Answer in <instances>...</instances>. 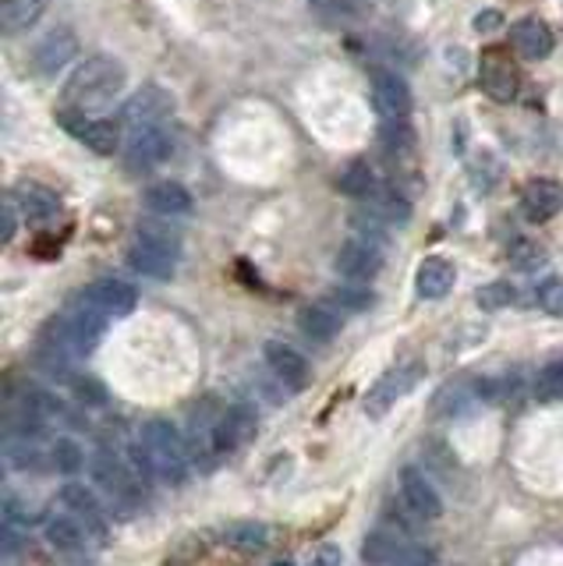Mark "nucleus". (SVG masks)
Segmentation results:
<instances>
[{"instance_id":"7ed1b4c3","label":"nucleus","mask_w":563,"mask_h":566,"mask_svg":"<svg viewBox=\"0 0 563 566\" xmlns=\"http://www.w3.org/2000/svg\"><path fill=\"white\" fill-rule=\"evenodd\" d=\"M142 450L159 481L178 485V481H184L188 467H192L188 442L178 433V425L167 422V417H150V422L142 425Z\"/></svg>"},{"instance_id":"393cba45","label":"nucleus","mask_w":563,"mask_h":566,"mask_svg":"<svg viewBox=\"0 0 563 566\" xmlns=\"http://www.w3.org/2000/svg\"><path fill=\"white\" fill-rule=\"evenodd\" d=\"M298 330L316 344H330L341 333V316L330 305H308L298 312Z\"/></svg>"},{"instance_id":"9b49d317","label":"nucleus","mask_w":563,"mask_h":566,"mask_svg":"<svg viewBox=\"0 0 563 566\" xmlns=\"http://www.w3.org/2000/svg\"><path fill=\"white\" fill-rule=\"evenodd\" d=\"M369 86H372V106L380 111L383 120L411 117V86L394 72V67H372Z\"/></svg>"},{"instance_id":"7c9ffc66","label":"nucleus","mask_w":563,"mask_h":566,"mask_svg":"<svg viewBox=\"0 0 563 566\" xmlns=\"http://www.w3.org/2000/svg\"><path fill=\"white\" fill-rule=\"evenodd\" d=\"M50 467L53 471H61V475H78V471L86 467V450L78 447L75 439H53V447H50Z\"/></svg>"},{"instance_id":"20e7f679","label":"nucleus","mask_w":563,"mask_h":566,"mask_svg":"<svg viewBox=\"0 0 563 566\" xmlns=\"http://www.w3.org/2000/svg\"><path fill=\"white\" fill-rule=\"evenodd\" d=\"M174 142H178V131H174V117L159 120V125L139 128L125 134V150H120V159H125L128 173H150L159 164H167L174 153Z\"/></svg>"},{"instance_id":"4c0bfd02","label":"nucleus","mask_w":563,"mask_h":566,"mask_svg":"<svg viewBox=\"0 0 563 566\" xmlns=\"http://www.w3.org/2000/svg\"><path fill=\"white\" fill-rule=\"evenodd\" d=\"M539 305L549 316H563V276H549L539 283Z\"/></svg>"},{"instance_id":"aec40b11","label":"nucleus","mask_w":563,"mask_h":566,"mask_svg":"<svg viewBox=\"0 0 563 566\" xmlns=\"http://www.w3.org/2000/svg\"><path fill=\"white\" fill-rule=\"evenodd\" d=\"M263 355H266V365H270V372L287 389H302L308 383V361L302 358V350H294L284 340H270L263 347Z\"/></svg>"},{"instance_id":"c756f323","label":"nucleus","mask_w":563,"mask_h":566,"mask_svg":"<svg viewBox=\"0 0 563 566\" xmlns=\"http://www.w3.org/2000/svg\"><path fill=\"white\" fill-rule=\"evenodd\" d=\"M308 8H312V15L319 22H327V25H351L358 22L361 15V4L358 0H308Z\"/></svg>"},{"instance_id":"5701e85b","label":"nucleus","mask_w":563,"mask_h":566,"mask_svg":"<svg viewBox=\"0 0 563 566\" xmlns=\"http://www.w3.org/2000/svg\"><path fill=\"white\" fill-rule=\"evenodd\" d=\"M511 43L517 47V53L521 57H528V61H542V57H549V53H553V29H549V25L542 22V18H535V15H528V18H521V22H514V29H511Z\"/></svg>"},{"instance_id":"39448f33","label":"nucleus","mask_w":563,"mask_h":566,"mask_svg":"<svg viewBox=\"0 0 563 566\" xmlns=\"http://www.w3.org/2000/svg\"><path fill=\"white\" fill-rule=\"evenodd\" d=\"M61 128L92 150L97 156H114L125 150V125L120 117H103V114H78V111H57Z\"/></svg>"},{"instance_id":"f704fd0d","label":"nucleus","mask_w":563,"mask_h":566,"mask_svg":"<svg viewBox=\"0 0 563 566\" xmlns=\"http://www.w3.org/2000/svg\"><path fill=\"white\" fill-rule=\"evenodd\" d=\"M266 528L263 524H234V528L223 531V542L234 549H263L266 545Z\"/></svg>"},{"instance_id":"79ce46f5","label":"nucleus","mask_w":563,"mask_h":566,"mask_svg":"<svg viewBox=\"0 0 563 566\" xmlns=\"http://www.w3.org/2000/svg\"><path fill=\"white\" fill-rule=\"evenodd\" d=\"M492 25H500V15H496V11H489V15L475 18V29H492Z\"/></svg>"},{"instance_id":"a211bd4d","label":"nucleus","mask_w":563,"mask_h":566,"mask_svg":"<svg viewBox=\"0 0 563 566\" xmlns=\"http://www.w3.org/2000/svg\"><path fill=\"white\" fill-rule=\"evenodd\" d=\"M560 209H563V184L560 181L539 178V181L525 184V192H521V213H525V220L546 223V220H553Z\"/></svg>"},{"instance_id":"9d476101","label":"nucleus","mask_w":563,"mask_h":566,"mask_svg":"<svg viewBox=\"0 0 563 566\" xmlns=\"http://www.w3.org/2000/svg\"><path fill=\"white\" fill-rule=\"evenodd\" d=\"M170 117H174V97L164 86H142L139 92H131L125 106H120V125H125V131L150 128Z\"/></svg>"},{"instance_id":"f8f14e48","label":"nucleus","mask_w":563,"mask_h":566,"mask_svg":"<svg viewBox=\"0 0 563 566\" xmlns=\"http://www.w3.org/2000/svg\"><path fill=\"white\" fill-rule=\"evenodd\" d=\"M333 269L344 276V280H358L366 283L383 269V245L380 241H369V237H347L344 245L333 255Z\"/></svg>"},{"instance_id":"bb28decb","label":"nucleus","mask_w":563,"mask_h":566,"mask_svg":"<svg viewBox=\"0 0 563 566\" xmlns=\"http://www.w3.org/2000/svg\"><path fill=\"white\" fill-rule=\"evenodd\" d=\"M50 0H4V33L22 36L47 15Z\"/></svg>"},{"instance_id":"f03ea898","label":"nucleus","mask_w":563,"mask_h":566,"mask_svg":"<svg viewBox=\"0 0 563 566\" xmlns=\"http://www.w3.org/2000/svg\"><path fill=\"white\" fill-rule=\"evenodd\" d=\"M178 259H181V241L167 223L142 220L136 227V241L128 248V266L136 273L153 280H170L174 269H178Z\"/></svg>"},{"instance_id":"a878e982","label":"nucleus","mask_w":563,"mask_h":566,"mask_svg":"<svg viewBox=\"0 0 563 566\" xmlns=\"http://www.w3.org/2000/svg\"><path fill=\"white\" fill-rule=\"evenodd\" d=\"M337 188L347 195V198H358V202H372L380 195V178L372 173V167L366 159H355V164H347L337 178Z\"/></svg>"},{"instance_id":"6e6552de","label":"nucleus","mask_w":563,"mask_h":566,"mask_svg":"<svg viewBox=\"0 0 563 566\" xmlns=\"http://www.w3.org/2000/svg\"><path fill=\"white\" fill-rule=\"evenodd\" d=\"M220 414L217 411V400L206 397V400H199L192 414H188V456H192V464L195 467H213V461L220 456L217 450V425H220Z\"/></svg>"},{"instance_id":"2f4dec72","label":"nucleus","mask_w":563,"mask_h":566,"mask_svg":"<svg viewBox=\"0 0 563 566\" xmlns=\"http://www.w3.org/2000/svg\"><path fill=\"white\" fill-rule=\"evenodd\" d=\"M22 408L33 411L36 417H43V422H50V417L68 414V408H64V400H61L57 394H50V389H43V386L25 389V394H22Z\"/></svg>"},{"instance_id":"4468645a","label":"nucleus","mask_w":563,"mask_h":566,"mask_svg":"<svg viewBox=\"0 0 563 566\" xmlns=\"http://www.w3.org/2000/svg\"><path fill=\"white\" fill-rule=\"evenodd\" d=\"M11 202H15V209H18V217L25 223H33V227H47L61 217V198L50 192V188L43 184H33V181H22L11 188Z\"/></svg>"},{"instance_id":"0eeeda50","label":"nucleus","mask_w":563,"mask_h":566,"mask_svg":"<svg viewBox=\"0 0 563 566\" xmlns=\"http://www.w3.org/2000/svg\"><path fill=\"white\" fill-rule=\"evenodd\" d=\"M478 86L492 103H511L521 89V72L503 47H486L478 53Z\"/></svg>"},{"instance_id":"ddd939ff","label":"nucleus","mask_w":563,"mask_h":566,"mask_svg":"<svg viewBox=\"0 0 563 566\" xmlns=\"http://www.w3.org/2000/svg\"><path fill=\"white\" fill-rule=\"evenodd\" d=\"M75 57H78V39H75V33L68 29V25H61V29L47 33L36 43V50H33V72L43 75V78H53V75H61Z\"/></svg>"},{"instance_id":"1a4fd4ad","label":"nucleus","mask_w":563,"mask_h":566,"mask_svg":"<svg viewBox=\"0 0 563 566\" xmlns=\"http://www.w3.org/2000/svg\"><path fill=\"white\" fill-rule=\"evenodd\" d=\"M92 478H97V485L111 496V500H128V503L142 500V478L145 475L120 461L117 453H106V450L97 453V461H92Z\"/></svg>"},{"instance_id":"72a5a7b5","label":"nucleus","mask_w":563,"mask_h":566,"mask_svg":"<svg viewBox=\"0 0 563 566\" xmlns=\"http://www.w3.org/2000/svg\"><path fill=\"white\" fill-rule=\"evenodd\" d=\"M478 308H486V312H496V308H507L517 301V291L511 287L507 280H496V283H486L478 294H475Z\"/></svg>"},{"instance_id":"f3484780","label":"nucleus","mask_w":563,"mask_h":566,"mask_svg":"<svg viewBox=\"0 0 563 566\" xmlns=\"http://www.w3.org/2000/svg\"><path fill=\"white\" fill-rule=\"evenodd\" d=\"M400 496H405V503L411 506V514L422 520H436L444 514V500H439L436 485L428 481L419 467H400Z\"/></svg>"},{"instance_id":"c9c22d12","label":"nucleus","mask_w":563,"mask_h":566,"mask_svg":"<svg viewBox=\"0 0 563 566\" xmlns=\"http://www.w3.org/2000/svg\"><path fill=\"white\" fill-rule=\"evenodd\" d=\"M333 301H337L341 308H347V312H366V308L375 305V294L366 291V287H337L333 291Z\"/></svg>"},{"instance_id":"4be33fe9","label":"nucleus","mask_w":563,"mask_h":566,"mask_svg":"<svg viewBox=\"0 0 563 566\" xmlns=\"http://www.w3.org/2000/svg\"><path fill=\"white\" fill-rule=\"evenodd\" d=\"M453 280H458L453 262L439 259V255H428V259H422L419 273H414V291H419V298H425V301H439L450 294Z\"/></svg>"},{"instance_id":"a19ab883","label":"nucleus","mask_w":563,"mask_h":566,"mask_svg":"<svg viewBox=\"0 0 563 566\" xmlns=\"http://www.w3.org/2000/svg\"><path fill=\"white\" fill-rule=\"evenodd\" d=\"M308 566H341V549L337 545H323V549H316V556Z\"/></svg>"},{"instance_id":"412c9836","label":"nucleus","mask_w":563,"mask_h":566,"mask_svg":"<svg viewBox=\"0 0 563 566\" xmlns=\"http://www.w3.org/2000/svg\"><path fill=\"white\" fill-rule=\"evenodd\" d=\"M419 375H425V369L422 365H411L408 372H386L380 383H375L369 394H366V411L372 414V417H383L386 411L394 408V400L400 397V394H408V389L419 383Z\"/></svg>"},{"instance_id":"2eb2a0df","label":"nucleus","mask_w":563,"mask_h":566,"mask_svg":"<svg viewBox=\"0 0 563 566\" xmlns=\"http://www.w3.org/2000/svg\"><path fill=\"white\" fill-rule=\"evenodd\" d=\"M256 428H259L256 408H252L248 400L231 403V408H223V414H220V425H217V450H220V453L241 450L252 436H256Z\"/></svg>"},{"instance_id":"37998d69","label":"nucleus","mask_w":563,"mask_h":566,"mask_svg":"<svg viewBox=\"0 0 563 566\" xmlns=\"http://www.w3.org/2000/svg\"><path fill=\"white\" fill-rule=\"evenodd\" d=\"M273 566H291V563H273Z\"/></svg>"},{"instance_id":"c85d7f7f","label":"nucleus","mask_w":563,"mask_h":566,"mask_svg":"<svg viewBox=\"0 0 563 566\" xmlns=\"http://www.w3.org/2000/svg\"><path fill=\"white\" fill-rule=\"evenodd\" d=\"M380 145H383L386 156L408 159V156L414 153V128H411V120H408V117H400V120H383V128H380Z\"/></svg>"},{"instance_id":"b1692460","label":"nucleus","mask_w":563,"mask_h":566,"mask_svg":"<svg viewBox=\"0 0 563 566\" xmlns=\"http://www.w3.org/2000/svg\"><path fill=\"white\" fill-rule=\"evenodd\" d=\"M142 202L145 209L153 213V217H184V213H192V195H188V188L178 184V181H156L142 192Z\"/></svg>"},{"instance_id":"dca6fc26","label":"nucleus","mask_w":563,"mask_h":566,"mask_svg":"<svg viewBox=\"0 0 563 566\" xmlns=\"http://www.w3.org/2000/svg\"><path fill=\"white\" fill-rule=\"evenodd\" d=\"M82 298H86L92 308H100V312H103L106 319H120V316L136 312V305H139V291L131 287V283H125V280L106 276V280L89 283Z\"/></svg>"},{"instance_id":"e433bc0d","label":"nucleus","mask_w":563,"mask_h":566,"mask_svg":"<svg viewBox=\"0 0 563 566\" xmlns=\"http://www.w3.org/2000/svg\"><path fill=\"white\" fill-rule=\"evenodd\" d=\"M535 389H539V397H563V358L549 361V365L539 372Z\"/></svg>"},{"instance_id":"f257e3e1","label":"nucleus","mask_w":563,"mask_h":566,"mask_svg":"<svg viewBox=\"0 0 563 566\" xmlns=\"http://www.w3.org/2000/svg\"><path fill=\"white\" fill-rule=\"evenodd\" d=\"M128 86L125 64L106 57V53H92V57L78 61L68 82L61 89V111H78V114H103L120 100V92Z\"/></svg>"},{"instance_id":"6ab92c4d","label":"nucleus","mask_w":563,"mask_h":566,"mask_svg":"<svg viewBox=\"0 0 563 566\" xmlns=\"http://www.w3.org/2000/svg\"><path fill=\"white\" fill-rule=\"evenodd\" d=\"M61 503L72 510L75 520H82L86 524V531L97 538V542H103L106 538V520H103V503L97 500V492L86 489V485H64L61 489Z\"/></svg>"},{"instance_id":"473e14b6","label":"nucleus","mask_w":563,"mask_h":566,"mask_svg":"<svg viewBox=\"0 0 563 566\" xmlns=\"http://www.w3.org/2000/svg\"><path fill=\"white\" fill-rule=\"evenodd\" d=\"M369 209L380 217L386 227L391 223H408L411 217V206H408V198L405 195H397V192H380L372 202H369Z\"/></svg>"},{"instance_id":"cd10ccee","label":"nucleus","mask_w":563,"mask_h":566,"mask_svg":"<svg viewBox=\"0 0 563 566\" xmlns=\"http://www.w3.org/2000/svg\"><path fill=\"white\" fill-rule=\"evenodd\" d=\"M43 535H47V542L57 549V552H82V545H86V524L82 520H72V517H50L47 520V528H43Z\"/></svg>"},{"instance_id":"58836bf2","label":"nucleus","mask_w":563,"mask_h":566,"mask_svg":"<svg viewBox=\"0 0 563 566\" xmlns=\"http://www.w3.org/2000/svg\"><path fill=\"white\" fill-rule=\"evenodd\" d=\"M72 389H75L78 400L92 403V408H100V403H106V389L100 386V380H92V375H75Z\"/></svg>"},{"instance_id":"423d86ee","label":"nucleus","mask_w":563,"mask_h":566,"mask_svg":"<svg viewBox=\"0 0 563 566\" xmlns=\"http://www.w3.org/2000/svg\"><path fill=\"white\" fill-rule=\"evenodd\" d=\"M361 559L375 566H433V552L391 528H372L361 542Z\"/></svg>"},{"instance_id":"ea45409f","label":"nucleus","mask_w":563,"mask_h":566,"mask_svg":"<svg viewBox=\"0 0 563 566\" xmlns=\"http://www.w3.org/2000/svg\"><path fill=\"white\" fill-rule=\"evenodd\" d=\"M0 223H4V231H0V237H4V245L11 237H15L18 231V209H15V202L4 198V206H0Z\"/></svg>"}]
</instances>
